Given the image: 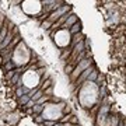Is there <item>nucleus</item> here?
<instances>
[{"mask_svg":"<svg viewBox=\"0 0 126 126\" xmlns=\"http://www.w3.org/2000/svg\"><path fill=\"white\" fill-rule=\"evenodd\" d=\"M50 36L56 41L59 46L70 45V41H72V35H70L69 30H59L56 32H50Z\"/></svg>","mask_w":126,"mask_h":126,"instance_id":"1","label":"nucleus"},{"mask_svg":"<svg viewBox=\"0 0 126 126\" xmlns=\"http://www.w3.org/2000/svg\"><path fill=\"white\" fill-rule=\"evenodd\" d=\"M69 11H72V6H69L67 3H64V4L62 6V7H59L58 10H55V11H52V13L46 17V20L48 21H50V23L53 24L56 23L59 18L62 17V16H64V14H67Z\"/></svg>","mask_w":126,"mask_h":126,"instance_id":"2","label":"nucleus"},{"mask_svg":"<svg viewBox=\"0 0 126 126\" xmlns=\"http://www.w3.org/2000/svg\"><path fill=\"white\" fill-rule=\"evenodd\" d=\"M77 21H79V17H77V14L72 13L70 16H69V18L66 20V23L62 25V28H60V30H69V28L73 27V25H74Z\"/></svg>","mask_w":126,"mask_h":126,"instance_id":"3","label":"nucleus"},{"mask_svg":"<svg viewBox=\"0 0 126 126\" xmlns=\"http://www.w3.org/2000/svg\"><path fill=\"white\" fill-rule=\"evenodd\" d=\"M69 32H70V35H72V36L76 35V34H80V32H81V23H80V21H77L73 27L69 28Z\"/></svg>","mask_w":126,"mask_h":126,"instance_id":"4","label":"nucleus"},{"mask_svg":"<svg viewBox=\"0 0 126 126\" xmlns=\"http://www.w3.org/2000/svg\"><path fill=\"white\" fill-rule=\"evenodd\" d=\"M98 70H93V72L90 73V76H88V79H87V81H88V83H95V81H97V79H98Z\"/></svg>","mask_w":126,"mask_h":126,"instance_id":"5","label":"nucleus"},{"mask_svg":"<svg viewBox=\"0 0 126 126\" xmlns=\"http://www.w3.org/2000/svg\"><path fill=\"white\" fill-rule=\"evenodd\" d=\"M50 27H52V23L50 21H48V20H44L42 23H41V30H46V31H49Z\"/></svg>","mask_w":126,"mask_h":126,"instance_id":"6","label":"nucleus"},{"mask_svg":"<svg viewBox=\"0 0 126 126\" xmlns=\"http://www.w3.org/2000/svg\"><path fill=\"white\" fill-rule=\"evenodd\" d=\"M74 67H76V66H74L73 63H67V64L64 66V73H66L67 76H70V74H72V72L74 70Z\"/></svg>","mask_w":126,"mask_h":126,"instance_id":"7","label":"nucleus"},{"mask_svg":"<svg viewBox=\"0 0 126 126\" xmlns=\"http://www.w3.org/2000/svg\"><path fill=\"white\" fill-rule=\"evenodd\" d=\"M30 99H31V98H30L28 95H23V97H20V98H18V104H20V105H23V107H25Z\"/></svg>","mask_w":126,"mask_h":126,"instance_id":"8","label":"nucleus"},{"mask_svg":"<svg viewBox=\"0 0 126 126\" xmlns=\"http://www.w3.org/2000/svg\"><path fill=\"white\" fill-rule=\"evenodd\" d=\"M42 95H44V91H42V90H41V88H39V90L36 91L35 94L32 95V98H31V101H34V102H36V101H38V99H39L41 97H42Z\"/></svg>","mask_w":126,"mask_h":126,"instance_id":"9","label":"nucleus"},{"mask_svg":"<svg viewBox=\"0 0 126 126\" xmlns=\"http://www.w3.org/2000/svg\"><path fill=\"white\" fill-rule=\"evenodd\" d=\"M53 90H55V87L53 86H50V87H48L46 90H44V95H46V97H53Z\"/></svg>","mask_w":126,"mask_h":126,"instance_id":"10","label":"nucleus"},{"mask_svg":"<svg viewBox=\"0 0 126 126\" xmlns=\"http://www.w3.org/2000/svg\"><path fill=\"white\" fill-rule=\"evenodd\" d=\"M34 121H35V123H36V125H42L45 119H44V116H42V113H41V115H35V119H34Z\"/></svg>","mask_w":126,"mask_h":126,"instance_id":"11","label":"nucleus"},{"mask_svg":"<svg viewBox=\"0 0 126 126\" xmlns=\"http://www.w3.org/2000/svg\"><path fill=\"white\" fill-rule=\"evenodd\" d=\"M24 95V87H20V88H16V97L20 98V97H23Z\"/></svg>","mask_w":126,"mask_h":126,"instance_id":"12","label":"nucleus"},{"mask_svg":"<svg viewBox=\"0 0 126 126\" xmlns=\"http://www.w3.org/2000/svg\"><path fill=\"white\" fill-rule=\"evenodd\" d=\"M16 74V70H11V72H6V80H11L13 79V76Z\"/></svg>","mask_w":126,"mask_h":126,"instance_id":"13","label":"nucleus"},{"mask_svg":"<svg viewBox=\"0 0 126 126\" xmlns=\"http://www.w3.org/2000/svg\"><path fill=\"white\" fill-rule=\"evenodd\" d=\"M70 123H72V125H77V123H80V119H79L76 115H72V118H70Z\"/></svg>","mask_w":126,"mask_h":126,"instance_id":"14","label":"nucleus"},{"mask_svg":"<svg viewBox=\"0 0 126 126\" xmlns=\"http://www.w3.org/2000/svg\"><path fill=\"white\" fill-rule=\"evenodd\" d=\"M73 126H83V125H80V123H77V125H73Z\"/></svg>","mask_w":126,"mask_h":126,"instance_id":"15","label":"nucleus"}]
</instances>
